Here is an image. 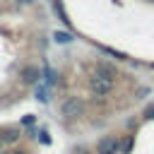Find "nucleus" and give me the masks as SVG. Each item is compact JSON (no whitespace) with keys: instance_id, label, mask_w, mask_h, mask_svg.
Masks as SVG:
<instances>
[{"instance_id":"20e7f679","label":"nucleus","mask_w":154,"mask_h":154,"mask_svg":"<svg viewBox=\"0 0 154 154\" xmlns=\"http://www.w3.org/2000/svg\"><path fill=\"white\" fill-rule=\"evenodd\" d=\"M38 77H41V72H38V67H24L22 70V79L26 82V84H34V82H38Z\"/></svg>"},{"instance_id":"7ed1b4c3","label":"nucleus","mask_w":154,"mask_h":154,"mask_svg":"<svg viewBox=\"0 0 154 154\" xmlns=\"http://www.w3.org/2000/svg\"><path fill=\"white\" fill-rule=\"evenodd\" d=\"M118 140L116 137H103V140H99V144H96V152L99 154H116L118 152Z\"/></svg>"},{"instance_id":"423d86ee","label":"nucleus","mask_w":154,"mask_h":154,"mask_svg":"<svg viewBox=\"0 0 154 154\" xmlns=\"http://www.w3.org/2000/svg\"><path fill=\"white\" fill-rule=\"evenodd\" d=\"M17 137H19V132H17V130H7V132L2 135V140H5V142H14Z\"/></svg>"},{"instance_id":"f03ea898","label":"nucleus","mask_w":154,"mask_h":154,"mask_svg":"<svg viewBox=\"0 0 154 154\" xmlns=\"http://www.w3.org/2000/svg\"><path fill=\"white\" fill-rule=\"evenodd\" d=\"M60 111H63V116H65V118H77V116H82L84 103H82L77 96H70V99H65V101H63Z\"/></svg>"},{"instance_id":"6e6552de","label":"nucleus","mask_w":154,"mask_h":154,"mask_svg":"<svg viewBox=\"0 0 154 154\" xmlns=\"http://www.w3.org/2000/svg\"><path fill=\"white\" fill-rule=\"evenodd\" d=\"M144 118H154V106H152V108H147V111H144Z\"/></svg>"},{"instance_id":"9d476101","label":"nucleus","mask_w":154,"mask_h":154,"mask_svg":"<svg viewBox=\"0 0 154 154\" xmlns=\"http://www.w3.org/2000/svg\"><path fill=\"white\" fill-rule=\"evenodd\" d=\"M2 144H5V140H2V135H0V149H2Z\"/></svg>"},{"instance_id":"f8f14e48","label":"nucleus","mask_w":154,"mask_h":154,"mask_svg":"<svg viewBox=\"0 0 154 154\" xmlns=\"http://www.w3.org/2000/svg\"><path fill=\"white\" fill-rule=\"evenodd\" d=\"M12 154H24V152H12Z\"/></svg>"},{"instance_id":"1a4fd4ad","label":"nucleus","mask_w":154,"mask_h":154,"mask_svg":"<svg viewBox=\"0 0 154 154\" xmlns=\"http://www.w3.org/2000/svg\"><path fill=\"white\" fill-rule=\"evenodd\" d=\"M17 2H19V5H31L34 0H17Z\"/></svg>"},{"instance_id":"9b49d317","label":"nucleus","mask_w":154,"mask_h":154,"mask_svg":"<svg viewBox=\"0 0 154 154\" xmlns=\"http://www.w3.org/2000/svg\"><path fill=\"white\" fill-rule=\"evenodd\" d=\"M0 154H12V152H0Z\"/></svg>"},{"instance_id":"39448f33","label":"nucleus","mask_w":154,"mask_h":154,"mask_svg":"<svg viewBox=\"0 0 154 154\" xmlns=\"http://www.w3.org/2000/svg\"><path fill=\"white\" fill-rule=\"evenodd\" d=\"M53 38H55L58 43H67V41H72V36H70V34H65V31H55V34H53Z\"/></svg>"},{"instance_id":"f257e3e1","label":"nucleus","mask_w":154,"mask_h":154,"mask_svg":"<svg viewBox=\"0 0 154 154\" xmlns=\"http://www.w3.org/2000/svg\"><path fill=\"white\" fill-rule=\"evenodd\" d=\"M111 89H113V77H106V75H101V72H96V75L89 77V91H91V94L106 96Z\"/></svg>"},{"instance_id":"0eeeda50","label":"nucleus","mask_w":154,"mask_h":154,"mask_svg":"<svg viewBox=\"0 0 154 154\" xmlns=\"http://www.w3.org/2000/svg\"><path fill=\"white\" fill-rule=\"evenodd\" d=\"M38 135H41V142H43V144H48V142H51V137H48L46 132H38Z\"/></svg>"}]
</instances>
